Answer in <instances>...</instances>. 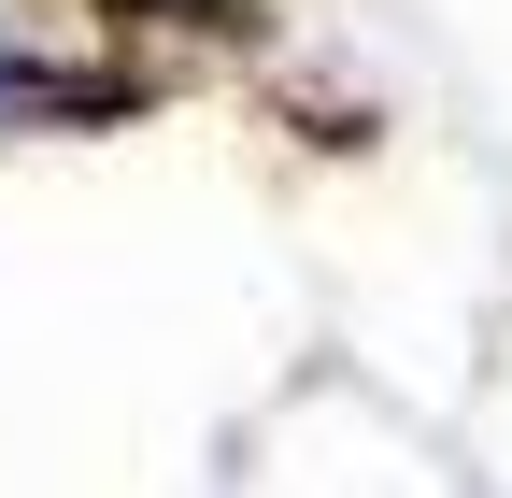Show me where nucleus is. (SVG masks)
Segmentation results:
<instances>
[{
    "mask_svg": "<svg viewBox=\"0 0 512 498\" xmlns=\"http://www.w3.org/2000/svg\"><path fill=\"white\" fill-rule=\"evenodd\" d=\"M128 15H157V0H128ZM171 15H228V0H171Z\"/></svg>",
    "mask_w": 512,
    "mask_h": 498,
    "instance_id": "f257e3e1",
    "label": "nucleus"
}]
</instances>
